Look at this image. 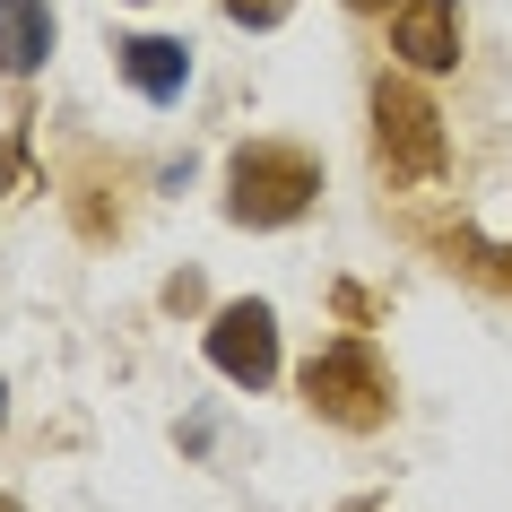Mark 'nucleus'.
Listing matches in <instances>:
<instances>
[{
	"label": "nucleus",
	"instance_id": "1",
	"mask_svg": "<svg viewBox=\"0 0 512 512\" xmlns=\"http://www.w3.org/2000/svg\"><path fill=\"white\" fill-rule=\"evenodd\" d=\"M313 191H322V165H313V148H287V139H252L226 165V217L235 226H296L313 209Z\"/></svg>",
	"mask_w": 512,
	"mask_h": 512
},
{
	"label": "nucleus",
	"instance_id": "2",
	"mask_svg": "<svg viewBox=\"0 0 512 512\" xmlns=\"http://www.w3.org/2000/svg\"><path fill=\"white\" fill-rule=\"evenodd\" d=\"M374 165L391 183H434L443 174V113L417 79H374Z\"/></svg>",
	"mask_w": 512,
	"mask_h": 512
},
{
	"label": "nucleus",
	"instance_id": "3",
	"mask_svg": "<svg viewBox=\"0 0 512 512\" xmlns=\"http://www.w3.org/2000/svg\"><path fill=\"white\" fill-rule=\"evenodd\" d=\"M304 400H313V417H330V426L374 434L382 417H391V374H382V356L365 348V339H330V348L304 365Z\"/></svg>",
	"mask_w": 512,
	"mask_h": 512
},
{
	"label": "nucleus",
	"instance_id": "4",
	"mask_svg": "<svg viewBox=\"0 0 512 512\" xmlns=\"http://www.w3.org/2000/svg\"><path fill=\"white\" fill-rule=\"evenodd\" d=\"M209 365L235 382V391H261V382L278 374V313L252 304V296L226 304V313L209 322Z\"/></svg>",
	"mask_w": 512,
	"mask_h": 512
},
{
	"label": "nucleus",
	"instance_id": "5",
	"mask_svg": "<svg viewBox=\"0 0 512 512\" xmlns=\"http://www.w3.org/2000/svg\"><path fill=\"white\" fill-rule=\"evenodd\" d=\"M391 53H400L408 70H452L460 61V0H400Z\"/></svg>",
	"mask_w": 512,
	"mask_h": 512
},
{
	"label": "nucleus",
	"instance_id": "6",
	"mask_svg": "<svg viewBox=\"0 0 512 512\" xmlns=\"http://www.w3.org/2000/svg\"><path fill=\"white\" fill-rule=\"evenodd\" d=\"M122 79H131L148 105H174L183 79H191V44L183 35H131V44H122Z\"/></svg>",
	"mask_w": 512,
	"mask_h": 512
},
{
	"label": "nucleus",
	"instance_id": "7",
	"mask_svg": "<svg viewBox=\"0 0 512 512\" xmlns=\"http://www.w3.org/2000/svg\"><path fill=\"white\" fill-rule=\"evenodd\" d=\"M44 53H53V9L44 0H0V70L27 79Z\"/></svg>",
	"mask_w": 512,
	"mask_h": 512
},
{
	"label": "nucleus",
	"instance_id": "8",
	"mask_svg": "<svg viewBox=\"0 0 512 512\" xmlns=\"http://www.w3.org/2000/svg\"><path fill=\"white\" fill-rule=\"evenodd\" d=\"M287 9H296V0H226V18H235V27H278Z\"/></svg>",
	"mask_w": 512,
	"mask_h": 512
},
{
	"label": "nucleus",
	"instance_id": "9",
	"mask_svg": "<svg viewBox=\"0 0 512 512\" xmlns=\"http://www.w3.org/2000/svg\"><path fill=\"white\" fill-rule=\"evenodd\" d=\"M18 165H27V139H0V183H9Z\"/></svg>",
	"mask_w": 512,
	"mask_h": 512
},
{
	"label": "nucleus",
	"instance_id": "10",
	"mask_svg": "<svg viewBox=\"0 0 512 512\" xmlns=\"http://www.w3.org/2000/svg\"><path fill=\"white\" fill-rule=\"evenodd\" d=\"M348 9H382V0H348Z\"/></svg>",
	"mask_w": 512,
	"mask_h": 512
},
{
	"label": "nucleus",
	"instance_id": "11",
	"mask_svg": "<svg viewBox=\"0 0 512 512\" xmlns=\"http://www.w3.org/2000/svg\"><path fill=\"white\" fill-rule=\"evenodd\" d=\"M0 512H18V504H9V495H0Z\"/></svg>",
	"mask_w": 512,
	"mask_h": 512
}]
</instances>
